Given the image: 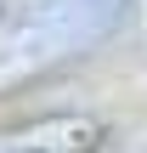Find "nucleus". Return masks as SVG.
Masks as SVG:
<instances>
[{"mask_svg": "<svg viewBox=\"0 0 147 153\" xmlns=\"http://www.w3.org/2000/svg\"><path fill=\"white\" fill-rule=\"evenodd\" d=\"M125 17V0H23L0 28V85L79 57Z\"/></svg>", "mask_w": 147, "mask_h": 153, "instance_id": "f257e3e1", "label": "nucleus"}, {"mask_svg": "<svg viewBox=\"0 0 147 153\" xmlns=\"http://www.w3.org/2000/svg\"><path fill=\"white\" fill-rule=\"evenodd\" d=\"M91 142V125H45V131H28V136H11L0 142V153H85Z\"/></svg>", "mask_w": 147, "mask_h": 153, "instance_id": "f03ea898", "label": "nucleus"}]
</instances>
